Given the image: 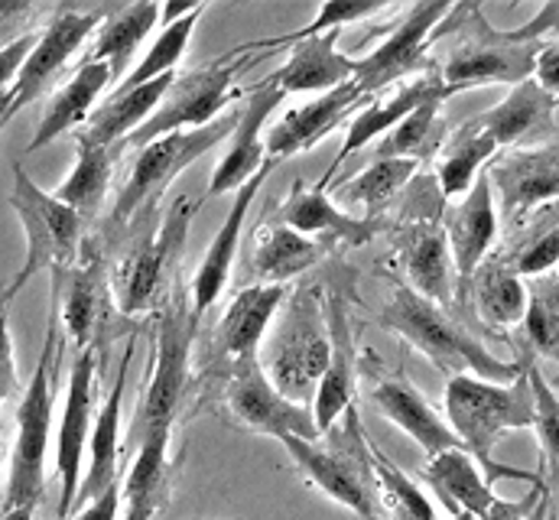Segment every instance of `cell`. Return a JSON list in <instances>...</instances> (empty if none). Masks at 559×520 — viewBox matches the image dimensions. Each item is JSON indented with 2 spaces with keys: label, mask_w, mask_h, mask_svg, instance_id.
Listing matches in <instances>:
<instances>
[{
  "label": "cell",
  "mask_w": 559,
  "mask_h": 520,
  "mask_svg": "<svg viewBox=\"0 0 559 520\" xmlns=\"http://www.w3.org/2000/svg\"><path fill=\"white\" fill-rule=\"evenodd\" d=\"M442 46L432 72L445 95H459L485 85H521L534 79L540 46L518 43L508 29L485 20L481 3H452L449 16L432 29L429 49Z\"/></svg>",
  "instance_id": "1"
},
{
  "label": "cell",
  "mask_w": 559,
  "mask_h": 520,
  "mask_svg": "<svg viewBox=\"0 0 559 520\" xmlns=\"http://www.w3.org/2000/svg\"><path fill=\"white\" fill-rule=\"evenodd\" d=\"M442 406H445V423L459 436L462 449L478 462V469L485 472L488 482H498V478L527 482V485L544 482V475H537V472L501 465L495 459V446L501 442L504 433L534 429V390H531L527 368L511 385L481 381L475 375L445 378Z\"/></svg>",
  "instance_id": "2"
},
{
  "label": "cell",
  "mask_w": 559,
  "mask_h": 520,
  "mask_svg": "<svg viewBox=\"0 0 559 520\" xmlns=\"http://www.w3.org/2000/svg\"><path fill=\"white\" fill-rule=\"evenodd\" d=\"M378 326L401 335L445 378L475 375L481 381L511 385L527 368V362H501L491 355L449 309L423 299L407 283H394L388 303L378 312Z\"/></svg>",
  "instance_id": "3"
},
{
  "label": "cell",
  "mask_w": 559,
  "mask_h": 520,
  "mask_svg": "<svg viewBox=\"0 0 559 520\" xmlns=\"http://www.w3.org/2000/svg\"><path fill=\"white\" fill-rule=\"evenodd\" d=\"M289 452L299 475L322 492L329 501L348 508L361 520H388L378 495L374 462H371V439L361 426L358 410H345L342 419L325 433V442H306L296 436L280 439Z\"/></svg>",
  "instance_id": "4"
},
{
  "label": "cell",
  "mask_w": 559,
  "mask_h": 520,
  "mask_svg": "<svg viewBox=\"0 0 559 520\" xmlns=\"http://www.w3.org/2000/svg\"><path fill=\"white\" fill-rule=\"evenodd\" d=\"M258 365L286 400L299 406H312L316 388L329 365L325 299H319L312 289H299L293 296L286 293L261 342Z\"/></svg>",
  "instance_id": "5"
},
{
  "label": "cell",
  "mask_w": 559,
  "mask_h": 520,
  "mask_svg": "<svg viewBox=\"0 0 559 520\" xmlns=\"http://www.w3.org/2000/svg\"><path fill=\"white\" fill-rule=\"evenodd\" d=\"M62 358V335L59 319H49L46 345L36 362V371L20 397L16 406V439L10 456V475H7V501L3 511L16 508H36L46 488V449H49V429H52V403H56V368Z\"/></svg>",
  "instance_id": "6"
},
{
  "label": "cell",
  "mask_w": 559,
  "mask_h": 520,
  "mask_svg": "<svg viewBox=\"0 0 559 520\" xmlns=\"http://www.w3.org/2000/svg\"><path fill=\"white\" fill-rule=\"evenodd\" d=\"M199 319L202 316L192 309L189 289L176 286L173 299L163 306L159 322H156L153 368H150L138 419L131 429L134 442H143L146 436H156V433H173V423L189 390V365H192V342L199 332Z\"/></svg>",
  "instance_id": "7"
},
{
  "label": "cell",
  "mask_w": 559,
  "mask_h": 520,
  "mask_svg": "<svg viewBox=\"0 0 559 520\" xmlns=\"http://www.w3.org/2000/svg\"><path fill=\"white\" fill-rule=\"evenodd\" d=\"M267 52H258V56H245L238 49H228L222 59L215 62H205L199 69H189V72H176L169 92L163 95L159 108L153 111V118L134 130L124 146H146L166 133H176V130H195L218 121L225 115V108H235L241 102V88H238V79Z\"/></svg>",
  "instance_id": "8"
},
{
  "label": "cell",
  "mask_w": 559,
  "mask_h": 520,
  "mask_svg": "<svg viewBox=\"0 0 559 520\" xmlns=\"http://www.w3.org/2000/svg\"><path fill=\"white\" fill-rule=\"evenodd\" d=\"M235 128H238V105L228 108L218 121H212L205 128L176 130V133H166V137L140 146L138 159L124 179V189L115 202L111 222L131 225L140 215L156 212L163 192L176 182V176L186 166H192L199 156H205L212 146L225 143L235 133Z\"/></svg>",
  "instance_id": "9"
},
{
  "label": "cell",
  "mask_w": 559,
  "mask_h": 520,
  "mask_svg": "<svg viewBox=\"0 0 559 520\" xmlns=\"http://www.w3.org/2000/svg\"><path fill=\"white\" fill-rule=\"evenodd\" d=\"M10 205L26 232L23 270L7 286V296L13 299L26 286V280L36 276L39 270H66V267L79 263L85 218L79 212H72L66 202H59L52 192H43L20 163H13Z\"/></svg>",
  "instance_id": "10"
},
{
  "label": "cell",
  "mask_w": 559,
  "mask_h": 520,
  "mask_svg": "<svg viewBox=\"0 0 559 520\" xmlns=\"http://www.w3.org/2000/svg\"><path fill=\"white\" fill-rule=\"evenodd\" d=\"M195 209H199V202L179 196L163 218H159V212L146 215V232H143V238H138L131 255L124 258L118 283H115L118 286V306L124 316L143 312L156 299V293L163 289L166 270L182 251V241H186V232H189Z\"/></svg>",
  "instance_id": "11"
},
{
  "label": "cell",
  "mask_w": 559,
  "mask_h": 520,
  "mask_svg": "<svg viewBox=\"0 0 559 520\" xmlns=\"http://www.w3.org/2000/svg\"><path fill=\"white\" fill-rule=\"evenodd\" d=\"M452 3H414L407 7L397 23L388 26L381 46L361 59H355V85L371 98L404 79H417L432 72L429 59V36L449 16Z\"/></svg>",
  "instance_id": "12"
},
{
  "label": "cell",
  "mask_w": 559,
  "mask_h": 520,
  "mask_svg": "<svg viewBox=\"0 0 559 520\" xmlns=\"http://www.w3.org/2000/svg\"><path fill=\"white\" fill-rule=\"evenodd\" d=\"M485 176L504 222L524 228L527 218L559 202V143L504 150L485 166Z\"/></svg>",
  "instance_id": "13"
},
{
  "label": "cell",
  "mask_w": 559,
  "mask_h": 520,
  "mask_svg": "<svg viewBox=\"0 0 559 520\" xmlns=\"http://www.w3.org/2000/svg\"><path fill=\"white\" fill-rule=\"evenodd\" d=\"M105 20V10H59L49 26L36 36V46L29 49L16 82L0 95V128L16 118L26 105H33L69 66V59L79 52V46L98 29Z\"/></svg>",
  "instance_id": "14"
},
{
  "label": "cell",
  "mask_w": 559,
  "mask_h": 520,
  "mask_svg": "<svg viewBox=\"0 0 559 520\" xmlns=\"http://www.w3.org/2000/svg\"><path fill=\"white\" fill-rule=\"evenodd\" d=\"M286 299V286H245L235 293V299L225 306V316L218 319L212 332V345L205 355V371L212 378H222V385L245 365L258 362L261 342L274 322Z\"/></svg>",
  "instance_id": "15"
},
{
  "label": "cell",
  "mask_w": 559,
  "mask_h": 520,
  "mask_svg": "<svg viewBox=\"0 0 559 520\" xmlns=\"http://www.w3.org/2000/svg\"><path fill=\"white\" fill-rule=\"evenodd\" d=\"M358 371L368 375V397L381 410L384 419H391L397 429H404L426 456H439L445 449H462L452 426L432 410V403L407 378L404 368H381V358L374 352H361Z\"/></svg>",
  "instance_id": "16"
},
{
  "label": "cell",
  "mask_w": 559,
  "mask_h": 520,
  "mask_svg": "<svg viewBox=\"0 0 559 520\" xmlns=\"http://www.w3.org/2000/svg\"><path fill=\"white\" fill-rule=\"evenodd\" d=\"M225 413L235 426L248 429V433H258V436H274V439H286V436H296V439H306V442H316L322 439L319 429H316V419H312V410L309 406H299L293 400H286L264 375V368L254 362V365H245L238 368L228 381H225Z\"/></svg>",
  "instance_id": "17"
},
{
  "label": "cell",
  "mask_w": 559,
  "mask_h": 520,
  "mask_svg": "<svg viewBox=\"0 0 559 520\" xmlns=\"http://www.w3.org/2000/svg\"><path fill=\"white\" fill-rule=\"evenodd\" d=\"M95 381H98V352L85 348L79 352L72 371H69V388H66V406H62V423L56 436V472H59V511L56 520H66L75 511L79 485H82V462L95 423Z\"/></svg>",
  "instance_id": "18"
},
{
  "label": "cell",
  "mask_w": 559,
  "mask_h": 520,
  "mask_svg": "<svg viewBox=\"0 0 559 520\" xmlns=\"http://www.w3.org/2000/svg\"><path fill=\"white\" fill-rule=\"evenodd\" d=\"M267 222H277L293 228L296 235H306L325 248L332 245H348V248H361L368 245L371 238L384 235V232H394V222L378 215V218H368V215H352L345 212L332 196L329 189L322 186H306V182H296L283 199L280 205L267 215Z\"/></svg>",
  "instance_id": "19"
},
{
  "label": "cell",
  "mask_w": 559,
  "mask_h": 520,
  "mask_svg": "<svg viewBox=\"0 0 559 520\" xmlns=\"http://www.w3.org/2000/svg\"><path fill=\"white\" fill-rule=\"evenodd\" d=\"M439 225L445 232L449 258L455 270V303L462 306L475 270L485 263L498 241V205H495V192H491L485 169L455 205L442 209Z\"/></svg>",
  "instance_id": "20"
},
{
  "label": "cell",
  "mask_w": 559,
  "mask_h": 520,
  "mask_svg": "<svg viewBox=\"0 0 559 520\" xmlns=\"http://www.w3.org/2000/svg\"><path fill=\"white\" fill-rule=\"evenodd\" d=\"M325 322H329V365L325 375L316 388L312 397V419L319 436H325L345 410L355 406V393H358V345H355V329H352V312L342 293H329L325 296Z\"/></svg>",
  "instance_id": "21"
},
{
  "label": "cell",
  "mask_w": 559,
  "mask_h": 520,
  "mask_svg": "<svg viewBox=\"0 0 559 520\" xmlns=\"http://www.w3.org/2000/svg\"><path fill=\"white\" fill-rule=\"evenodd\" d=\"M286 95L267 85V82H254L248 88H241V102H238V128L228 137V150L218 159L212 182H209V196H225V192H238L271 156L264 150V125L274 115L280 102Z\"/></svg>",
  "instance_id": "22"
},
{
  "label": "cell",
  "mask_w": 559,
  "mask_h": 520,
  "mask_svg": "<svg viewBox=\"0 0 559 520\" xmlns=\"http://www.w3.org/2000/svg\"><path fill=\"white\" fill-rule=\"evenodd\" d=\"M277 169V159H267L238 192H235V202L225 215V222L218 225L205 258L199 263L195 276H192V286H189V296H192V309L202 316L209 312L218 296L225 293L228 286V276H231V267H235V258H238V248H241V235H245V218L251 212V205L258 202L264 182L271 179V173Z\"/></svg>",
  "instance_id": "23"
},
{
  "label": "cell",
  "mask_w": 559,
  "mask_h": 520,
  "mask_svg": "<svg viewBox=\"0 0 559 520\" xmlns=\"http://www.w3.org/2000/svg\"><path fill=\"white\" fill-rule=\"evenodd\" d=\"M439 218L419 215L414 222H407L404 228L394 225L397 263L404 270V283L414 293H419L423 299H429L436 306H442V309H449L455 303V283H452L455 270H452L449 241H445Z\"/></svg>",
  "instance_id": "24"
},
{
  "label": "cell",
  "mask_w": 559,
  "mask_h": 520,
  "mask_svg": "<svg viewBox=\"0 0 559 520\" xmlns=\"http://www.w3.org/2000/svg\"><path fill=\"white\" fill-rule=\"evenodd\" d=\"M365 92L355 82H345L325 95H316L312 102L286 111L271 133L264 137V150L271 159L283 163L286 156L306 153L312 150L319 140H325L335 128H342L348 121V115H355L365 105Z\"/></svg>",
  "instance_id": "25"
},
{
  "label": "cell",
  "mask_w": 559,
  "mask_h": 520,
  "mask_svg": "<svg viewBox=\"0 0 559 520\" xmlns=\"http://www.w3.org/2000/svg\"><path fill=\"white\" fill-rule=\"evenodd\" d=\"M557 108L559 102L554 95H547L534 79L514 85L504 102H498L495 108L475 115L472 121L485 130L501 150H514V146H540L550 143L554 130H557Z\"/></svg>",
  "instance_id": "26"
},
{
  "label": "cell",
  "mask_w": 559,
  "mask_h": 520,
  "mask_svg": "<svg viewBox=\"0 0 559 520\" xmlns=\"http://www.w3.org/2000/svg\"><path fill=\"white\" fill-rule=\"evenodd\" d=\"M56 283V306L52 316L62 322L66 335L85 352L98 339V329L108 316V276L102 258L52 270Z\"/></svg>",
  "instance_id": "27"
},
{
  "label": "cell",
  "mask_w": 559,
  "mask_h": 520,
  "mask_svg": "<svg viewBox=\"0 0 559 520\" xmlns=\"http://www.w3.org/2000/svg\"><path fill=\"white\" fill-rule=\"evenodd\" d=\"M342 29L299 39L286 49V62L264 82L283 95H325L345 82H355V56L338 52Z\"/></svg>",
  "instance_id": "28"
},
{
  "label": "cell",
  "mask_w": 559,
  "mask_h": 520,
  "mask_svg": "<svg viewBox=\"0 0 559 520\" xmlns=\"http://www.w3.org/2000/svg\"><path fill=\"white\" fill-rule=\"evenodd\" d=\"M128 371H131V348L124 352L121 365H118V381L108 390L105 403L95 413L92 423V436H88V449H92V462L82 475L79 485V498H75V511L88 501H95L98 495H105L108 488L118 485V465H121V410H124V390H128Z\"/></svg>",
  "instance_id": "29"
},
{
  "label": "cell",
  "mask_w": 559,
  "mask_h": 520,
  "mask_svg": "<svg viewBox=\"0 0 559 520\" xmlns=\"http://www.w3.org/2000/svg\"><path fill=\"white\" fill-rule=\"evenodd\" d=\"M429 98H449V95H445V88L439 85L436 72L417 75V79L404 82L394 95L378 98L374 105L361 108V111L352 118L348 130H345V140H342V146H338V153H335V159H332V166H329L325 179H329V176H335V173H338V166H342L348 156H355L358 150H365L371 140H378V137L391 133V130L397 128V125H401L414 108H419V105H423V102H429ZM325 179H322V189H325Z\"/></svg>",
  "instance_id": "30"
},
{
  "label": "cell",
  "mask_w": 559,
  "mask_h": 520,
  "mask_svg": "<svg viewBox=\"0 0 559 520\" xmlns=\"http://www.w3.org/2000/svg\"><path fill=\"white\" fill-rule=\"evenodd\" d=\"M419 478L429 485L432 495H439L449 515H472L481 520L498 498L491 492V482L465 449H445L439 456H429Z\"/></svg>",
  "instance_id": "31"
},
{
  "label": "cell",
  "mask_w": 559,
  "mask_h": 520,
  "mask_svg": "<svg viewBox=\"0 0 559 520\" xmlns=\"http://www.w3.org/2000/svg\"><path fill=\"white\" fill-rule=\"evenodd\" d=\"M465 303L475 306V316L488 326V329H514L524 322L527 312V286L518 276L514 263L504 251L488 255L485 263L475 270L468 289H465ZM462 303V306H465Z\"/></svg>",
  "instance_id": "32"
},
{
  "label": "cell",
  "mask_w": 559,
  "mask_h": 520,
  "mask_svg": "<svg viewBox=\"0 0 559 520\" xmlns=\"http://www.w3.org/2000/svg\"><path fill=\"white\" fill-rule=\"evenodd\" d=\"M173 79H176V72L153 79L138 88H128V92H111V98L105 105H98L88 115V121L75 130V140L98 143V146H124V140L153 118V111L159 108Z\"/></svg>",
  "instance_id": "33"
},
{
  "label": "cell",
  "mask_w": 559,
  "mask_h": 520,
  "mask_svg": "<svg viewBox=\"0 0 559 520\" xmlns=\"http://www.w3.org/2000/svg\"><path fill=\"white\" fill-rule=\"evenodd\" d=\"M108 85H111V72H108L105 62H79L75 75L49 98L39 128L33 133V140L26 143V153H36V150L49 146L66 130L82 128Z\"/></svg>",
  "instance_id": "34"
},
{
  "label": "cell",
  "mask_w": 559,
  "mask_h": 520,
  "mask_svg": "<svg viewBox=\"0 0 559 520\" xmlns=\"http://www.w3.org/2000/svg\"><path fill=\"white\" fill-rule=\"evenodd\" d=\"M498 150H501V146H498L485 130L478 128L472 118L462 121L459 128L442 140V146H439V153H436L432 182H436L439 196H442L445 202L462 199V196L472 189V182L481 176V169L498 156Z\"/></svg>",
  "instance_id": "35"
},
{
  "label": "cell",
  "mask_w": 559,
  "mask_h": 520,
  "mask_svg": "<svg viewBox=\"0 0 559 520\" xmlns=\"http://www.w3.org/2000/svg\"><path fill=\"white\" fill-rule=\"evenodd\" d=\"M159 10L163 7L153 3V0H140V3L108 10L105 20L98 23V36L92 43V52L82 62H105L108 72H111V82H118L128 72L140 43L159 23Z\"/></svg>",
  "instance_id": "36"
},
{
  "label": "cell",
  "mask_w": 559,
  "mask_h": 520,
  "mask_svg": "<svg viewBox=\"0 0 559 520\" xmlns=\"http://www.w3.org/2000/svg\"><path fill=\"white\" fill-rule=\"evenodd\" d=\"M169 492H173L169 433H156L140 442L138 459L128 469L121 488V501L128 508L124 520H153L169 505Z\"/></svg>",
  "instance_id": "37"
},
{
  "label": "cell",
  "mask_w": 559,
  "mask_h": 520,
  "mask_svg": "<svg viewBox=\"0 0 559 520\" xmlns=\"http://www.w3.org/2000/svg\"><path fill=\"white\" fill-rule=\"evenodd\" d=\"M325 255H329L325 245H319L306 235H296L286 225L264 222L258 228V241H254V273L261 276V283L286 286L293 276L306 273Z\"/></svg>",
  "instance_id": "38"
},
{
  "label": "cell",
  "mask_w": 559,
  "mask_h": 520,
  "mask_svg": "<svg viewBox=\"0 0 559 520\" xmlns=\"http://www.w3.org/2000/svg\"><path fill=\"white\" fill-rule=\"evenodd\" d=\"M419 159H371L361 173H355L352 179H345V186L335 189V202L338 205H355L365 209L368 218H378L419 173Z\"/></svg>",
  "instance_id": "39"
},
{
  "label": "cell",
  "mask_w": 559,
  "mask_h": 520,
  "mask_svg": "<svg viewBox=\"0 0 559 520\" xmlns=\"http://www.w3.org/2000/svg\"><path fill=\"white\" fill-rule=\"evenodd\" d=\"M79 146V159L72 166V173L66 176V182L52 192L59 202H66L72 212H79L82 218L95 215L108 196V186H111V173H115V163H118V150L121 146H98V143H85V140H75Z\"/></svg>",
  "instance_id": "40"
},
{
  "label": "cell",
  "mask_w": 559,
  "mask_h": 520,
  "mask_svg": "<svg viewBox=\"0 0 559 520\" xmlns=\"http://www.w3.org/2000/svg\"><path fill=\"white\" fill-rule=\"evenodd\" d=\"M442 102L445 98H429L419 108H414L397 128L381 137V143L374 146V159H426L436 156L442 140H445V118H442Z\"/></svg>",
  "instance_id": "41"
},
{
  "label": "cell",
  "mask_w": 559,
  "mask_h": 520,
  "mask_svg": "<svg viewBox=\"0 0 559 520\" xmlns=\"http://www.w3.org/2000/svg\"><path fill=\"white\" fill-rule=\"evenodd\" d=\"M524 339L531 352L559 365V267L534 276L527 286Z\"/></svg>",
  "instance_id": "42"
},
{
  "label": "cell",
  "mask_w": 559,
  "mask_h": 520,
  "mask_svg": "<svg viewBox=\"0 0 559 520\" xmlns=\"http://www.w3.org/2000/svg\"><path fill=\"white\" fill-rule=\"evenodd\" d=\"M202 10H205V3H195L189 13L169 20V23L163 26V33L153 39V46H150V52L143 56V62L131 69V75H128L124 82H118L115 92H128V88H138V85L153 82V79L173 75L176 66H179V59H182V52H186V46H189V39H192V29H195Z\"/></svg>",
  "instance_id": "43"
},
{
  "label": "cell",
  "mask_w": 559,
  "mask_h": 520,
  "mask_svg": "<svg viewBox=\"0 0 559 520\" xmlns=\"http://www.w3.org/2000/svg\"><path fill=\"white\" fill-rule=\"evenodd\" d=\"M371 462H374V478H378V495L388 520H436L432 505L419 492V485L404 475L374 442H371Z\"/></svg>",
  "instance_id": "44"
},
{
  "label": "cell",
  "mask_w": 559,
  "mask_h": 520,
  "mask_svg": "<svg viewBox=\"0 0 559 520\" xmlns=\"http://www.w3.org/2000/svg\"><path fill=\"white\" fill-rule=\"evenodd\" d=\"M394 7L388 3H358V0H329L322 3V10L296 33H286V36H277V39H254L248 46H235L238 52H254V49H289L293 43L299 39H309V36H322V33H332V29H342V26H352V23H361V20H374L381 13H391Z\"/></svg>",
  "instance_id": "45"
},
{
  "label": "cell",
  "mask_w": 559,
  "mask_h": 520,
  "mask_svg": "<svg viewBox=\"0 0 559 520\" xmlns=\"http://www.w3.org/2000/svg\"><path fill=\"white\" fill-rule=\"evenodd\" d=\"M527 378L534 390V429L544 449V462H550L559 472V393L534 362H527Z\"/></svg>",
  "instance_id": "46"
},
{
  "label": "cell",
  "mask_w": 559,
  "mask_h": 520,
  "mask_svg": "<svg viewBox=\"0 0 559 520\" xmlns=\"http://www.w3.org/2000/svg\"><path fill=\"white\" fill-rule=\"evenodd\" d=\"M481 520H554L550 518V485L547 482L531 485V495H524L521 501L495 498Z\"/></svg>",
  "instance_id": "47"
},
{
  "label": "cell",
  "mask_w": 559,
  "mask_h": 520,
  "mask_svg": "<svg viewBox=\"0 0 559 520\" xmlns=\"http://www.w3.org/2000/svg\"><path fill=\"white\" fill-rule=\"evenodd\" d=\"M518 43H531V46H544V43H557L559 39V0L544 3L524 26L508 29Z\"/></svg>",
  "instance_id": "48"
},
{
  "label": "cell",
  "mask_w": 559,
  "mask_h": 520,
  "mask_svg": "<svg viewBox=\"0 0 559 520\" xmlns=\"http://www.w3.org/2000/svg\"><path fill=\"white\" fill-rule=\"evenodd\" d=\"M33 46H36V33H23L20 39L0 46V95L16 82V75H20V69H23Z\"/></svg>",
  "instance_id": "49"
},
{
  "label": "cell",
  "mask_w": 559,
  "mask_h": 520,
  "mask_svg": "<svg viewBox=\"0 0 559 520\" xmlns=\"http://www.w3.org/2000/svg\"><path fill=\"white\" fill-rule=\"evenodd\" d=\"M16 393V365H13V339H10V322L7 309L0 312V406Z\"/></svg>",
  "instance_id": "50"
},
{
  "label": "cell",
  "mask_w": 559,
  "mask_h": 520,
  "mask_svg": "<svg viewBox=\"0 0 559 520\" xmlns=\"http://www.w3.org/2000/svg\"><path fill=\"white\" fill-rule=\"evenodd\" d=\"M534 82L559 102V39L557 43H544L540 46L537 66H534Z\"/></svg>",
  "instance_id": "51"
},
{
  "label": "cell",
  "mask_w": 559,
  "mask_h": 520,
  "mask_svg": "<svg viewBox=\"0 0 559 520\" xmlns=\"http://www.w3.org/2000/svg\"><path fill=\"white\" fill-rule=\"evenodd\" d=\"M118 508H121V488H108L105 495H98L95 501L82 505L75 520H118Z\"/></svg>",
  "instance_id": "52"
},
{
  "label": "cell",
  "mask_w": 559,
  "mask_h": 520,
  "mask_svg": "<svg viewBox=\"0 0 559 520\" xmlns=\"http://www.w3.org/2000/svg\"><path fill=\"white\" fill-rule=\"evenodd\" d=\"M0 520H33V508H16V511H3Z\"/></svg>",
  "instance_id": "53"
},
{
  "label": "cell",
  "mask_w": 559,
  "mask_h": 520,
  "mask_svg": "<svg viewBox=\"0 0 559 520\" xmlns=\"http://www.w3.org/2000/svg\"><path fill=\"white\" fill-rule=\"evenodd\" d=\"M10 306V296H7V286H0V312Z\"/></svg>",
  "instance_id": "54"
},
{
  "label": "cell",
  "mask_w": 559,
  "mask_h": 520,
  "mask_svg": "<svg viewBox=\"0 0 559 520\" xmlns=\"http://www.w3.org/2000/svg\"><path fill=\"white\" fill-rule=\"evenodd\" d=\"M445 520H478V518H472V515H449Z\"/></svg>",
  "instance_id": "55"
},
{
  "label": "cell",
  "mask_w": 559,
  "mask_h": 520,
  "mask_svg": "<svg viewBox=\"0 0 559 520\" xmlns=\"http://www.w3.org/2000/svg\"><path fill=\"white\" fill-rule=\"evenodd\" d=\"M550 385H554V390H557V393H559V375H557V378H554V381H550Z\"/></svg>",
  "instance_id": "56"
},
{
  "label": "cell",
  "mask_w": 559,
  "mask_h": 520,
  "mask_svg": "<svg viewBox=\"0 0 559 520\" xmlns=\"http://www.w3.org/2000/svg\"><path fill=\"white\" fill-rule=\"evenodd\" d=\"M0 130H3V128H0Z\"/></svg>",
  "instance_id": "57"
}]
</instances>
